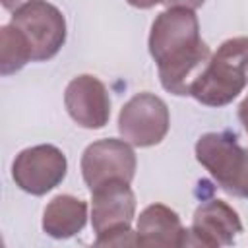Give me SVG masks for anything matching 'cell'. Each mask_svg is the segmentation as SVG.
<instances>
[{
	"instance_id": "1",
	"label": "cell",
	"mask_w": 248,
	"mask_h": 248,
	"mask_svg": "<svg viewBox=\"0 0 248 248\" xmlns=\"http://www.w3.org/2000/svg\"><path fill=\"white\" fill-rule=\"evenodd\" d=\"M147 45L161 85L172 95H190L211 58L209 46L200 37V21L194 10L167 8L161 12L151 23Z\"/></svg>"
},
{
	"instance_id": "2",
	"label": "cell",
	"mask_w": 248,
	"mask_h": 248,
	"mask_svg": "<svg viewBox=\"0 0 248 248\" xmlns=\"http://www.w3.org/2000/svg\"><path fill=\"white\" fill-rule=\"evenodd\" d=\"M248 87V37H232L211 54L190 95L205 107H225Z\"/></svg>"
},
{
	"instance_id": "3",
	"label": "cell",
	"mask_w": 248,
	"mask_h": 248,
	"mask_svg": "<svg viewBox=\"0 0 248 248\" xmlns=\"http://www.w3.org/2000/svg\"><path fill=\"white\" fill-rule=\"evenodd\" d=\"M136 215V194L128 182L112 180L91 190V225L97 246L138 244L130 225Z\"/></svg>"
},
{
	"instance_id": "4",
	"label": "cell",
	"mask_w": 248,
	"mask_h": 248,
	"mask_svg": "<svg viewBox=\"0 0 248 248\" xmlns=\"http://www.w3.org/2000/svg\"><path fill=\"white\" fill-rule=\"evenodd\" d=\"M170 126L167 103L149 93L134 95L118 114V132L122 140L136 147H151L165 140Z\"/></svg>"
},
{
	"instance_id": "5",
	"label": "cell",
	"mask_w": 248,
	"mask_h": 248,
	"mask_svg": "<svg viewBox=\"0 0 248 248\" xmlns=\"http://www.w3.org/2000/svg\"><path fill=\"white\" fill-rule=\"evenodd\" d=\"M10 23L25 35L33 52V62L50 60L66 43V19L56 6L45 0L14 12Z\"/></svg>"
},
{
	"instance_id": "6",
	"label": "cell",
	"mask_w": 248,
	"mask_h": 248,
	"mask_svg": "<svg viewBox=\"0 0 248 248\" xmlns=\"http://www.w3.org/2000/svg\"><path fill=\"white\" fill-rule=\"evenodd\" d=\"M81 176L89 190L107 182H132L136 174V153L126 140L105 138L89 143L81 155Z\"/></svg>"
},
{
	"instance_id": "7",
	"label": "cell",
	"mask_w": 248,
	"mask_h": 248,
	"mask_svg": "<svg viewBox=\"0 0 248 248\" xmlns=\"http://www.w3.org/2000/svg\"><path fill=\"white\" fill-rule=\"evenodd\" d=\"M68 170V161L62 149L50 143H41L19 151L12 163V178L16 186L31 196H45L54 190Z\"/></svg>"
},
{
	"instance_id": "8",
	"label": "cell",
	"mask_w": 248,
	"mask_h": 248,
	"mask_svg": "<svg viewBox=\"0 0 248 248\" xmlns=\"http://www.w3.org/2000/svg\"><path fill=\"white\" fill-rule=\"evenodd\" d=\"M64 107L70 118L87 130H99L107 126L110 118V97L105 83L91 76H76L64 91Z\"/></svg>"
},
{
	"instance_id": "9",
	"label": "cell",
	"mask_w": 248,
	"mask_h": 248,
	"mask_svg": "<svg viewBox=\"0 0 248 248\" xmlns=\"http://www.w3.org/2000/svg\"><path fill=\"white\" fill-rule=\"evenodd\" d=\"M198 163L213 176V180L231 194L244 161V149L236 136L229 132H207L196 141Z\"/></svg>"
},
{
	"instance_id": "10",
	"label": "cell",
	"mask_w": 248,
	"mask_h": 248,
	"mask_svg": "<svg viewBox=\"0 0 248 248\" xmlns=\"http://www.w3.org/2000/svg\"><path fill=\"white\" fill-rule=\"evenodd\" d=\"M188 232L194 236V244L209 248L231 246L236 234L242 232V223L238 213L227 202L213 198L196 207Z\"/></svg>"
},
{
	"instance_id": "11",
	"label": "cell",
	"mask_w": 248,
	"mask_h": 248,
	"mask_svg": "<svg viewBox=\"0 0 248 248\" xmlns=\"http://www.w3.org/2000/svg\"><path fill=\"white\" fill-rule=\"evenodd\" d=\"M188 229H184L178 213L163 203L147 205L136 225L138 246L147 248H180L188 244Z\"/></svg>"
},
{
	"instance_id": "12",
	"label": "cell",
	"mask_w": 248,
	"mask_h": 248,
	"mask_svg": "<svg viewBox=\"0 0 248 248\" xmlns=\"http://www.w3.org/2000/svg\"><path fill=\"white\" fill-rule=\"evenodd\" d=\"M87 223V203L70 194H58L43 211V231L52 238H70Z\"/></svg>"
},
{
	"instance_id": "13",
	"label": "cell",
	"mask_w": 248,
	"mask_h": 248,
	"mask_svg": "<svg viewBox=\"0 0 248 248\" xmlns=\"http://www.w3.org/2000/svg\"><path fill=\"white\" fill-rule=\"evenodd\" d=\"M33 60L25 35L12 23L0 27V74L12 76Z\"/></svg>"
},
{
	"instance_id": "14",
	"label": "cell",
	"mask_w": 248,
	"mask_h": 248,
	"mask_svg": "<svg viewBox=\"0 0 248 248\" xmlns=\"http://www.w3.org/2000/svg\"><path fill=\"white\" fill-rule=\"evenodd\" d=\"M232 196L238 198H248V149H244V161H242V169L238 172V178L231 190Z\"/></svg>"
},
{
	"instance_id": "15",
	"label": "cell",
	"mask_w": 248,
	"mask_h": 248,
	"mask_svg": "<svg viewBox=\"0 0 248 248\" xmlns=\"http://www.w3.org/2000/svg\"><path fill=\"white\" fill-rule=\"evenodd\" d=\"M203 2L205 0H165L167 8H188V10H196Z\"/></svg>"
},
{
	"instance_id": "16",
	"label": "cell",
	"mask_w": 248,
	"mask_h": 248,
	"mask_svg": "<svg viewBox=\"0 0 248 248\" xmlns=\"http://www.w3.org/2000/svg\"><path fill=\"white\" fill-rule=\"evenodd\" d=\"M2 2V6L8 10V12H17V10H21V8H25L27 4H33V2H39V0H0Z\"/></svg>"
},
{
	"instance_id": "17",
	"label": "cell",
	"mask_w": 248,
	"mask_h": 248,
	"mask_svg": "<svg viewBox=\"0 0 248 248\" xmlns=\"http://www.w3.org/2000/svg\"><path fill=\"white\" fill-rule=\"evenodd\" d=\"M238 120H240V124L244 126V130L248 134V95L238 105Z\"/></svg>"
},
{
	"instance_id": "18",
	"label": "cell",
	"mask_w": 248,
	"mask_h": 248,
	"mask_svg": "<svg viewBox=\"0 0 248 248\" xmlns=\"http://www.w3.org/2000/svg\"><path fill=\"white\" fill-rule=\"evenodd\" d=\"M130 6H134V8H140V10H149V8H153V6H157V4H161V2H165V0H126Z\"/></svg>"
}]
</instances>
